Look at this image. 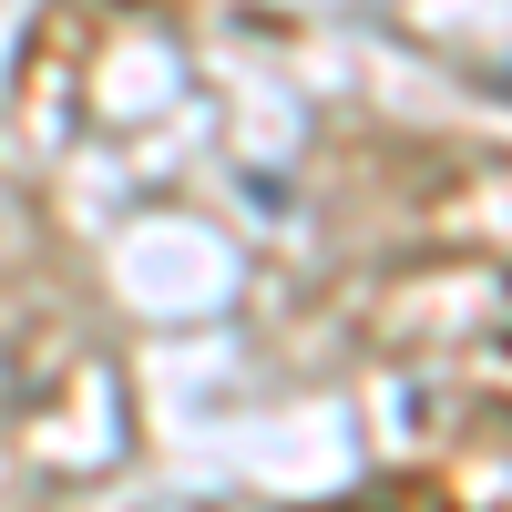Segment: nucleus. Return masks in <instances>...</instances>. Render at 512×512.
I'll return each mask as SVG.
<instances>
[{"instance_id":"1","label":"nucleus","mask_w":512,"mask_h":512,"mask_svg":"<svg viewBox=\"0 0 512 512\" xmlns=\"http://www.w3.org/2000/svg\"><path fill=\"white\" fill-rule=\"evenodd\" d=\"M492 93H502V103H512V72H492Z\"/></svg>"}]
</instances>
